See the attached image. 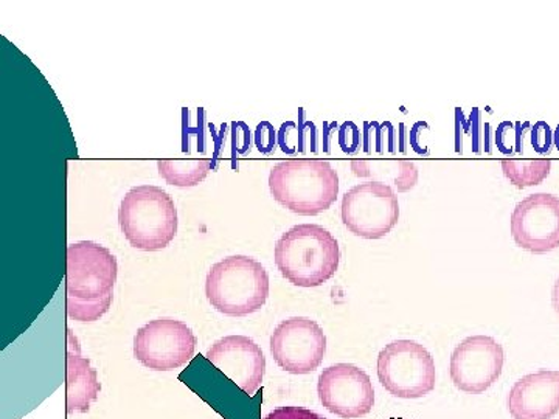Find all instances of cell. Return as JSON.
<instances>
[{"label": "cell", "mask_w": 559, "mask_h": 419, "mask_svg": "<svg viewBox=\"0 0 559 419\" xmlns=\"http://www.w3.org/2000/svg\"><path fill=\"white\" fill-rule=\"evenodd\" d=\"M272 197L289 212L316 216L340 196V176L325 160H286L270 175Z\"/></svg>", "instance_id": "cell-3"}, {"label": "cell", "mask_w": 559, "mask_h": 419, "mask_svg": "<svg viewBox=\"0 0 559 419\" xmlns=\"http://www.w3.org/2000/svg\"><path fill=\"white\" fill-rule=\"evenodd\" d=\"M234 148L238 153L245 154L250 149V132L248 124L242 123V132H238L237 127L234 124Z\"/></svg>", "instance_id": "cell-23"}, {"label": "cell", "mask_w": 559, "mask_h": 419, "mask_svg": "<svg viewBox=\"0 0 559 419\" xmlns=\"http://www.w3.org/2000/svg\"><path fill=\"white\" fill-rule=\"evenodd\" d=\"M378 378L395 398H425L436 388V362L418 342H390L378 356Z\"/></svg>", "instance_id": "cell-6"}, {"label": "cell", "mask_w": 559, "mask_h": 419, "mask_svg": "<svg viewBox=\"0 0 559 419\" xmlns=\"http://www.w3.org/2000/svg\"><path fill=\"white\" fill-rule=\"evenodd\" d=\"M506 352L489 336H471L460 342L451 356V380L462 392L480 395L498 382Z\"/></svg>", "instance_id": "cell-11"}, {"label": "cell", "mask_w": 559, "mask_h": 419, "mask_svg": "<svg viewBox=\"0 0 559 419\" xmlns=\"http://www.w3.org/2000/svg\"><path fill=\"white\" fill-rule=\"evenodd\" d=\"M555 145H557V148L559 151V127L557 128V132H555Z\"/></svg>", "instance_id": "cell-25"}, {"label": "cell", "mask_w": 559, "mask_h": 419, "mask_svg": "<svg viewBox=\"0 0 559 419\" xmlns=\"http://www.w3.org/2000/svg\"><path fill=\"white\" fill-rule=\"evenodd\" d=\"M278 134L270 121H261L255 130V145L260 153L270 154L277 145Z\"/></svg>", "instance_id": "cell-20"}, {"label": "cell", "mask_w": 559, "mask_h": 419, "mask_svg": "<svg viewBox=\"0 0 559 419\" xmlns=\"http://www.w3.org/2000/svg\"><path fill=\"white\" fill-rule=\"evenodd\" d=\"M511 237L521 249L543 255L559 248V197L530 194L518 202L510 219Z\"/></svg>", "instance_id": "cell-12"}, {"label": "cell", "mask_w": 559, "mask_h": 419, "mask_svg": "<svg viewBox=\"0 0 559 419\" xmlns=\"http://www.w3.org/2000/svg\"><path fill=\"white\" fill-rule=\"evenodd\" d=\"M341 249L334 235L319 224H299L275 244L280 274L299 288H319L340 270Z\"/></svg>", "instance_id": "cell-2"}, {"label": "cell", "mask_w": 559, "mask_h": 419, "mask_svg": "<svg viewBox=\"0 0 559 419\" xmlns=\"http://www.w3.org/2000/svg\"><path fill=\"white\" fill-rule=\"evenodd\" d=\"M551 143H554V132L546 121H538L532 128V145L533 149L539 154L549 153Z\"/></svg>", "instance_id": "cell-21"}, {"label": "cell", "mask_w": 559, "mask_h": 419, "mask_svg": "<svg viewBox=\"0 0 559 419\" xmlns=\"http://www.w3.org/2000/svg\"><path fill=\"white\" fill-rule=\"evenodd\" d=\"M205 296L221 314L245 318L266 304L270 274L260 261L250 256H227L209 271Z\"/></svg>", "instance_id": "cell-4"}, {"label": "cell", "mask_w": 559, "mask_h": 419, "mask_svg": "<svg viewBox=\"0 0 559 419\" xmlns=\"http://www.w3.org/2000/svg\"><path fill=\"white\" fill-rule=\"evenodd\" d=\"M502 170L506 178L516 189H530L540 185L551 171L550 160H503Z\"/></svg>", "instance_id": "cell-18"}, {"label": "cell", "mask_w": 559, "mask_h": 419, "mask_svg": "<svg viewBox=\"0 0 559 419\" xmlns=\"http://www.w3.org/2000/svg\"><path fill=\"white\" fill-rule=\"evenodd\" d=\"M525 128H530V123H524V127H522L521 123H511V121H503V123H500L498 131H496V143H498V148L502 151L503 154L513 153L514 140H516V143L521 148V140H524Z\"/></svg>", "instance_id": "cell-19"}, {"label": "cell", "mask_w": 559, "mask_h": 419, "mask_svg": "<svg viewBox=\"0 0 559 419\" xmlns=\"http://www.w3.org/2000/svg\"><path fill=\"white\" fill-rule=\"evenodd\" d=\"M320 403L342 419H359L374 407V388L369 374L352 363H336L320 373Z\"/></svg>", "instance_id": "cell-10"}, {"label": "cell", "mask_w": 559, "mask_h": 419, "mask_svg": "<svg viewBox=\"0 0 559 419\" xmlns=\"http://www.w3.org/2000/svg\"><path fill=\"white\" fill-rule=\"evenodd\" d=\"M264 419H326L322 415L316 414L305 407H278V409L272 410Z\"/></svg>", "instance_id": "cell-22"}, {"label": "cell", "mask_w": 559, "mask_h": 419, "mask_svg": "<svg viewBox=\"0 0 559 419\" xmlns=\"http://www.w3.org/2000/svg\"><path fill=\"white\" fill-rule=\"evenodd\" d=\"M341 218L356 237L381 240L399 224V196L385 183H359L342 197Z\"/></svg>", "instance_id": "cell-7"}, {"label": "cell", "mask_w": 559, "mask_h": 419, "mask_svg": "<svg viewBox=\"0 0 559 419\" xmlns=\"http://www.w3.org/2000/svg\"><path fill=\"white\" fill-rule=\"evenodd\" d=\"M198 339L187 323L171 318L151 320L134 337V356L146 369L170 371L187 366Z\"/></svg>", "instance_id": "cell-8"}, {"label": "cell", "mask_w": 559, "mask_h": 419, "mask_svg": "<svg viewBox=\"0 0 559 419\" xmlns=\"http://www.w3.org/2000/svg\"><path fill=\"white\" fill-rule=\"evenodd\" d=\"M205 358L248 396L255 395L263 384L266 358L260 345L248 336H226L216 340Z\"/></svg>", "instance_id": "cell-13"}, {"label": "cell", "mask_w": 559, "mask_h": 419, "mask_svg": "<svg viewBox=\"0 0 559 419\" xmlns=\"http://www.w3.org/2000/svg\"><path fill=\"white\" fill-rule=\"evenodd\" d=\"M551 307H554L559 319V277L557 278V282H555L554 290H551Z\"/></svg>", "instance_id": "cell-24"}, {"label": "cell", "mask_w": 559, "mask_h": 419, "mask_svg": "<svg viewBox=\"0 0 559 419\" xmlns=\"http://www.w3.org/2000/svg\"><path fill=\"white\" fill-rule=\"evenodd\" d=\"M353 171L359 178H373V182L385 183L399 193L414 190L418 183V168L407 160L353 161Z\"/></svg>", "instance_id": "cell-16"}, {"label": "cell", "mask_w": 559, "mask_h": 419, "mask_svg": "<svg viewBox=\"0 0 559 419\" xmlns=\"http://www.w3.org/2000/svg\"><path fill=\"white\" fill-rule=\"evenodd\" d=\"M119 223L132 248L157 252L168 248L178 235V208L160 187H134L121 201Z\"/></svg>", "instance_id": "cell-5"}, {"label": "cell", "mask_w": 559, "mask_h": 419, "mask_svg": "<svg viewBox=\"0 0 559 419\" xmlns=\"http://www.w3.org/2000/svg\"><path fill=\"white\" fill-rule=\"evenodd\" d=\"M389 419H404V418H389Z\"/></svg>", "instance_id": "cell-26"}, {"label": "cell", "mask_w": 559, "mask_h": 419, "mask_svg": "<svg viewBox=\"0 0 559 419\" xmlns=\"http://www.w3.org/2000/svg\"><path fill=\"white\" fill-rule=\"evenodd\" d=\"M271 355L280 369L290 374H310L325 358V333L318 322L308 318L283 320L272 333Z\"/></svg>", "instance_id": "cell-9"}, {"label": "cell", "mask_w": 559, "mask_h": 419, "mask_svg": "<svg viewBox=\"0 0 559 419\" xmlns=\"http://www.w3.org/2000/svg\"><path fill=\"white\" fill-rule=\"evenodd\" d=\"M210 167H212V164L209 159L157 161L160 178L170 185L179 187V189L200 185L207 178Z\"/></svg>", "instance_id": "cell-17"}, {"label": "cell", "mask_w": 559, "mask_h": 419, "mask_svg": "<svg viewBox=\"0 0 559 419\" xmlns=\"http://www.w3.org/2000/svg\"><path fill=\"white\" fill-rule=\"evenodd\" d=\"M102 384L91 360L81 356L79 342L68 330V355H66V406L68 414H87L91 404L98 399Z\"/></svg>", "instance_id": "cell-15"}, {"label": "cell", "mask_w": 559, "mask_h": 419, "mask_svg": "<svg viewBox=\"0 0 559 419\" xmlns=\"http://www.w3.org/2000/svg\"><path fill=\"white\" fill-rule=\"evenodd\" d=\"M507 406L513 419H554L559 414V370H539L510 390Z\"/></svg>", "instance_id": "cell-14"}, {"label": "cell", "mask_w": 559, "mask_h": 419, "mask_svg": "<svg viewBox=\"0 0 559 419\" xmlns=\"http://www.w3.org/2000/svg\"><path fill=\"white\" fill-rule=\"evenodd\" d=\"M119 263L109 249L92 241L68 248L66 312L76 322H95L109 311Z\"/></svg>", "instance_id": "cell-1"}]
</instances>
